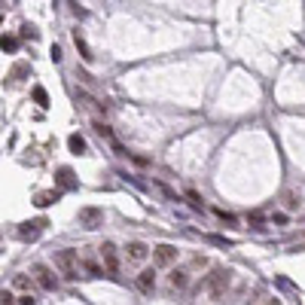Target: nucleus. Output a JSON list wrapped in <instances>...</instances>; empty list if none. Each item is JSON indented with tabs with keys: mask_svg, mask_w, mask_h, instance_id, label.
Masks as SVG:
<instances>
[{
	"mask_svg": "<svg viewBox=\"0 0 305 305\" xmlns=\"http://www.w3.org/2000/svg\"><path fill=\"white\" fill-rule=\"evenodd\" d=\"M67 147H70L76 156H79V153H86V141H82L79 134H70V137H67Z\"/></svg>",
	"mask_w": 305,
	"mask_h": 305,
	"instance_id": "nucleus-13",
	"label": "nucleus"
},
{
	"mask_svg": "<svg viewBox=\"0 0 305 305\" xmlns=\"http://www.w3.org/2000/svg\"><path fill=\"white\" fill-rule=\"evenodd\" d=\"M269 305H281V302H278V299H272V302H269Z\"/></svg>",
	"mask_w": 305,
	"mask_h": 305,
	"instance_id": "nucleus-23",
	"label": "nucleus"
},
{
	"mask_svg": "<svg viewBox=\"0 0 305 305\" xmlns=\"http://www.w3.org/2000/svg\"><path fill=\"white\" fill-rule=\"evenodd\" d=\"M168 284H171L174 290H183V287L189 284V278H186V272H180V269H174V272L168 275Z\"/></svg>",
	"mask_w": 305,
	"mask_h": 305,
	"instance_id": "nucleus-11",
	"label": "nucleus"
},
{
	"mask_svg": "<svg viewBox=\"0 0 305 305\" xmlns=\"http://www.w3.org/2000/svg\"><path fill=\"white\" fill-rule=\"evenodd\" d=\"M226 287H229V272L226 269H214L208 278H205V290H208V296H223L226 293Z\"/></svg>",
	"mask_w": 305,
	"mask_h": 305,
	"instance_id": "nucleus-2",
	"label": "nucleus"
},
{
	"mask_svg": "<svg viewBox=\"0 0 305 305\" xmlns=\"http://www.w3.org/2000/svg\"><path fill=\"white\" fill-rule=\"evenodd\" d=\"M208 241H214V244H220V247H226V244H229V241H226V238H220V235H208Z\"/></svg>",
	"mask_w": 305,
	"mask_h": 305,
	"instance_id": "nucleus-21",
	"label": "nucleus"
},
{
	"mask_svg": "<svg viewBox=\"0 0 305 305\" xmlns=\"http://www.w3.org/2000/svg\"><path fill=\"white\" fill-rule=\"evenodd\" d=\"M137 287H141L144 293H153V290H156V272H153V269H144V272L137 275Z\"/></svg>",
	"mask_w": 305,
	"mask_h": 305,
	"instance_id": "nucleus-9",
	"label": "nucleus"
},
{
	"mask_svg": "<svg viewBox=\"0 0 305 305\" xmlns=\"http://www.w3.org/2000/svg\"><path fill=\"white\" fill-rule=\"evenodd\" d=\"M101 220H104V211H98V208H82V211H79V223L89 226V229L101 226Z\"/></svg>",
	"mask_w": 305,
	"mask_h": 305,
	"instance_id": "nucleus-6",
	"label": "nucleus"
},
{
	"mask_svg": "<svg viewBox=\"0 0 305 305\" xmlns=\"http://www.w3.org/2000/svg\"><path fill=\"white\" fill-rule=\"evenodd\" d=\"M125 254H128L131 263H144L147 254H150V247H147L144 241H128V244H125Z\"/></svg>",
	"mask_w": 305,
	"mask_h": 305,
	"instance_id": "nucleus-8",
	"label": "nucleus"
},
{
	"mask_svg": "<svg viewBox=\"0 0 305 305\" xmlns=\"http://www.w3.org/2000/svg\"><path fill=\"white\" fill-rule=\"evenodd\" d=\"M58 183H61L64 189H70V186H73V171H70V168H58Z\"/></svg>",
	"mask_w": 305,
	"mask_h": 305,
	"instance_id": "nucleus-14",
	"label": "nucleus"
},
{
	"mask_svg": "<svg viewBox=\"0 0 305 305\" xmlns=\"http://www.w3.org/2000/svg\"><path fill=\"white\" fill-rule=\"evenodd\" d=\"M3 52H15V40L12 37H3Z\"/></svg>",
	"mask_w": 305,
	"mask_h": 305,
	"instance_id": "nucleus-19",
	"label": "nucleus"
},
{
	"mask_svg": "<svg viewBox=\"0 0 305 305\" xmlns=\"http://www.w3.org/2000/svg\"><path fill=\"white\" fill-rule=\"evenodd\" d=\"M153 257H156L159 266H171V263L177 260V247H171V244H159V247H153Z\"/></svg>",
	"mask_w": 305,
	"mask_h": 305,
	"instance_id": "nucleus-5",
	"label": "nucleus"
},
{
	"mask_svg": "<svg viewBox=\"0 0 305 305\" xmlns=\"http://www.w3.org/2000/svg\"><path fill=\"white\" fill-rule=\"evenodd\" d=\"M12 287L21 290V293H27V290H31V278H27V275H15V278H12Z\"/></svg>",
	"mask_w": 305,
	"mask_h": 305,
	"instance_id": "nucleus-16",
	"label": "nucleus"
},
{
	"mask_svg": "<svg viewBox=\"0 0 305 305\" xmlns=\"http://www.w3.org/2000/svg\"><path fill=\"white\" fill-rule=\"evenodd\" d=\"M43 226H46V220H31V223H21V229H18V238H24V241H34V238L43 232Z\"/></svg>",
	"mask_w": 305,
	"mask_h": 305,
	"instance_id": "nucleus-7",
	"label": "nucleus"
},
{
	"mask_svg": "<svg viewBox=\"0 0 305 305\" xmlns=\"http://www.w3.org/2000/svg\"><path fill=\"white\" fill-rule=\"evenodd\" d=\"M18 305H37V302H34L31 293H21V296H18Z\"/></svg>",
	"mask_w": 305,
	"mask_h": 305,
	"instance_id": "nucleus-20",
	"label": "nucleus"
},
{
	"mask_svg": "<svg viewBox=\"0 0 305 305\" xmlns=\"http://www.w3.org/2000/svg\"><path fill=\"white\" fill-rule=\"evenodd\" d=\"M82 266H86V272H89V278H101L104 275V269L95 263V260H82Z\"/></svg>",
	"mask_w": 305,
	"mask_h": 305,
	"instance_id": "nucleus-15",
	"label": "nucleus"
},
{
	"mask_svg": "<svg viewBox=\"0 0 305 305\" xmlns=\"http://www.w3.org/2000/svg\"><path fill=\"white\" fill-rule=\"evenodd\" d=\"M55 269H58L67 281H76V278H79V257H76V251H70V247L55 251Z\"/></svg>",
	"mask_w": 305,
	"mask_h": 305,
	"instance_id": "nucleus-1",
	"label": "nucleus"
},
{
	"mask_svg": "<svg viewBox=\"0 0 305 305\" xmlns=\"http://www.w3.org/2000/svg\"><path fill=\"white\" fill-rule=\"evenodd\" d=\"M34 281H37L43 290H49V293L58 287V281H55L52 269H49V266H43V263H34Z\"/></svg>",
	"mask_w": 305,
	"mask_h": 305,
	"instance_id": "nucleus-4",
	"label": "nucleus"
},
{
	"mask_svg": "<svg viewBox=\"0 0 305 305\" xmlns=\"http://www.w3.org/2000/svg\"><path fill=\"white\" fill-rule=\"evenodd\" d=\"M101 260H104V269H107V275H116L119 272V257H116V244L113 241H104L101 247Z\"/></svg>",
	"mask_w": 305,
	"mask_h": 305,
	"instance_id": "nucleus-3",
	"label": "nucleus"
},
{
	"mask_svg": "<svg viewBox=\"0 0 305 305\" xmlns=\"http://www.w3.org/2000/svg\"><path fill=\"white\" fill-rule=\"evenodd\" d=\"M34 101H37L40 107H46V104H49V95H46V89H43V86H34Z\"/></svg>",
	"mask_w": 305,
	"mask_h": 305,
	"instance_id": "nucleus-17",
	"label": "nucleus"
},
{
	"mask_svg": "<svg viewBox=\"0 0 305 305\" xmlns=\"http://www.w3.org/2000/svg\"><path fill=\"white\" fill-rule=\"evenodd\" d=\"M3 305H15V296L9 290H3Z\"/></svg>",
	"mask_w": 305,
	"mask_h": 305,
	"instance_id": "nucleus-22",
	"label": "nucleus"
},
{
	"mask_svg": "<svg viewBox=\"0 0 305 305\" xmlns=\"http://www.w3.org/2000/svg\"><path fill=\"white\" fill-rule=\"evenodd\" d=\"M95 131H98L101 137H113V131H110V128H107L104 122H95Z\"/></svg>",
	"mask_w": 305,
	"mask_h": 305,
	"instance_id": "nucleus-18",
	"label": "nucleus"
},
{
	"mask_svg": "<svg viewBox=\"0 0 305 305\" xmlns=\"http://www.w3.org/2000/svg\"><path fill=\"white\" fill-rule=\"evenodd\" d=\"M73 43H76V49H79L82 61H92V49H89V43L82 40V34H79V31H73Z\"/></svg>",
	"mask_w": 305,
	"mask_h": 305,
	"instance_id": "nucleus-12",
	"label": "nucleus"
},
{
	"mask_svg": "<svg viewBox=\"0 0 305 305\" xmlns=\"http://www.w3.org/2000/svg\"><path fill=\"white\" fill-rule=\"evenodd\" d=\"M55 202H58V189L37 192V199H34V205H37V208H49V205H55Z\"/></svg>",
	"mask_w": 305,
	"mask_h": 305,
	"instance_id": "nucleus-10",
	"label": "nucleus"
}]
</instances>
